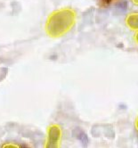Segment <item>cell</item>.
Here are the masks:
<instances>
[{"mask_svg":"<svg viewBox=\"0 0 138 148\" xmlns=\"http://www.w3.org/2000/svg\"><path fill=\"white\" fill-rule=\"evenodd\" d=\"M126 25L131 30H135V32L138 29V15L137 13H131L126 17Z\"/></svg>","mask_w":138,"mask_h":148,"instance_id":"3","label":"cell"},{"mask_svg":"<svg viewBox=\"0 0 138 148\" xmlns=\"http://www.w3.org/2000/svg\"><path fill=\"white\" fill-rule=\"evenodd\" d=\"M77 22V13L69 7L61 8L51 13L45 24V31L50 38H57L64 36Z\"/></svg>","mask_w":138,"mask_h":148,"instance_id":"1","label":"cell"},{"mask_svg":"<svg viewBox=\"0 0 138 148\" xmlns=\"http://www.w3.org/2000/svg\"><path fill=\"white\" fill-rule=\"evenodd\" d=\"M132 2L134 3V5H137V3H138V0H132Z\"/></svg>","mask_w":138,"mask_h":148,"instance_id":"4","label":"cell"},{"mask_svg":"<svg viewBox=\"0 0 138 148\" xmlns=\"http://www.w3.org/2000/svg\"><path fill=\"white\" fill-rule=\"evenodd\" d=\"M61 129L58 124H52L47 130V137L45 146L46 148H58L61 145Z\"/></svg>","mask_w":138,"mask_h":148,"instance_id":"2","label":"cell"}]
</instances>
